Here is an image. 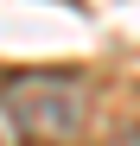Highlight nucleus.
<instances>
[{
	"instance_id": "obj_2",
	"label": "nucleus",
	"mask_w": 140,
	"mask_h": 146,
	"mask_svg": "<svg viewBox=\"0 0 140 146\" xmlns=\"http://www.w3.org/2000/svg\"><path fill=\"white\" fill-rule=\"evenodd\" d=\"M127 146H140V127H134V133H127Z\"/></svg>"
},
{
	"instance_id": "obj_1",
	"label": "nucleus",
	"mask_w": 140,
	"mask_h": 146,
	"mask_svg": "<svg viewBox=\"0 0 140 146\" xmlns=\"http://www.w3.org/2000/svg\"><path fill=\"white\" fill-rule=\"evenodd\" d=\"M89 133V76L26 70L0 83V146H77Z\"/></svg>"
}]
</instances>
